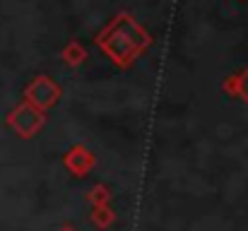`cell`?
I'll return each mask as SVG.
<instances>
[]
</instances>
